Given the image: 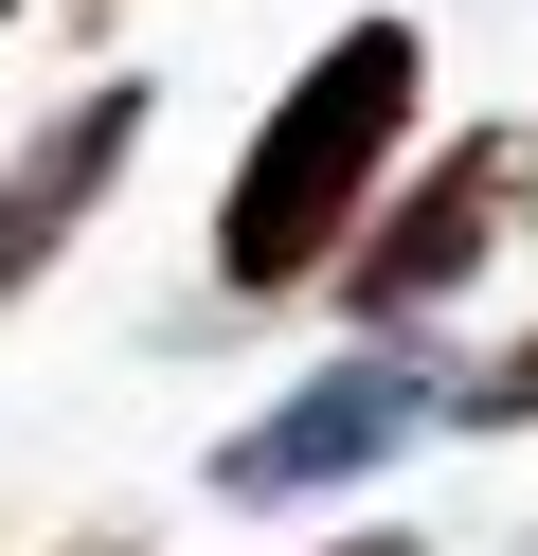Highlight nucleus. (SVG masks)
I'll list each match as a JSON object with an SVG mask.
<instances>
[{"mask_svg": "<svg viewBox=\"0 0 538 556\" xmlns=\"http://www.w3.org/2000/svg\"><path fill=\"white\" fill-rule=\"evenodd\" d=\"M413 90H430V37L413 18H341V37L287 73V109L251 126L234 198H215V288L234 305H287L377 233V180L413 144Z\"/></svg>", "mask_w": 538, "mask_h": 556, "instance_id": "nucleus-1", "label": "nucleus"}, {"mask_svg": "<svg viewBox=\"0 0 538 556\" xmlns=\"http://www.w3.org/2000/svg\"><path fill=\"white\" fill-rule=\"evenodd\" d=\"M521 216H538V144H521V126H466V144H430L413 180L377 198V233H359L323 288L359 305V341H395V324H430V305H449Z\"/></svg>", "mask_w": 538, "mask_h": 556, "instance_id": "nucleus-2", "label": "nucleus"}, {"mask_svg": "<svg viewBox=\"0 0 538 556\" xmlns=\"http://www.w3.org/2000/svg\"><path fill=\"white\" fill-rule=\"evenodd\" d=\"M413 431H449V377H430V359H395V341H359L341 377L270 395L234 448H215V503H305V484H359V467H395Z\"/></svg>", "mask_w": 538, "mask_h": 556, "instance_id": "nucleus-3", "label": "nucleus"}, {"mask_svg": "<svg viewBox=\"0 0 538 556\" xmlns=\"http://www.w3.org/2000/svg\"><path fill=\"white\" fill-rule=\"evenodd\" d=\"M126 144H143V90H126V73H90V90H72V109L18 144V162H0V305H18L36 269L90 233V198L126 180Z\"/></svg>", "mask_w": 538, "mask_h": 556, "instance_id": "nucleus-4", "label": "nucleus"}, {"mask_svg": "<svg viewBox=\"0 0 538 556\" xmlns=\"http://www.w3.org/2000/svg\"><path fill=\"white\" fill-rule=\"evenodd\" d=\"M449 431H538V324L502 341L485 377H449Z\"/></svg>", "mask_w": 538, "mask_h": 556, "instance_id": "nucleus-5", "label": "nucleus"}, {"mask_svg": "<svg viewBox=\"0 0 538 556\" xmlns=\"http://www.w3.org/2000/svg\"><path fill=\"white\" fill-rule=\"evenodd\" d=\"M323 556H430V539H395V520H377V539H323Z\"/></svg>", "mask_w": 538, "mask_h": 556, "instance_id": "nucleus-6", "label": "nucleus"}, {"mask_svg": "<svg viewBox=\"0 0 538 556\" xmlns=\"http://www.w3.org/2000/svg\"><path fill=\"white\" fill-rule=\"evenodd\" d=\"M0 18H18V0H0Z\"/></svg>", "mask_w": 538, "mask_h": 556, "instance_id": "nucleus-7", "label": "nucleus"}]
</instances>
